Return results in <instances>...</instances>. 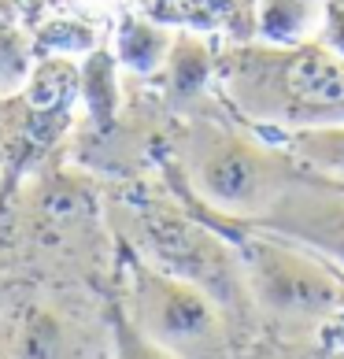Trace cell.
I'll list each match as a JSON object with an SVG mask.
<instances>
[{
	"instance_id": "cell-4",
	"label": "cell",
	"mask_w": 344,
	"mask_h": 359,
	"mask_svg": "<svg viewBox=\"0 0 344 359\" xmlns=\"http://www.w3.org/2000/svg\"><path fill=\"white\" fill-rule=\"evenodd\" d=\"M130 323L170 359H226L230 315L200 285L174 278L149 259L130 263Z\"/></svg>"
},
{
	"instance_id": "cell-1",
	"label": "cell",
	"mask_w": 344,
	"mask_h": 359,
	"mask_svg": "<svg viewBox=\"0 0 344 359\" xmlns=\"http://www.w3.org/2000/svg\"><path fill=\"white\" fill-rule=\"evenodd\" d=\"M233 108L252 123L308 130L344 123V56L322 41L248 45L219 63Z\"/></svg>"
},
{
	"instance_id": "cell-8",
	"label": "cell",
	"mask_w": 344,
	"mask_h": 359,
	"mask_svg": "<svg viewBox=\"0 0 344 359\" xmlns=\"http://www.w3.org/2000/svg\"><path fill=\"white\" fill-rule=\"evenodd\" d=\"M167 93L170 100H193L200 97V93L207 89L211 74H215V60H211L207 45L200 41V37L193 34H178L174 41H170V52H167Z\"/></svg>"
},
{
	"instance_id": "cell-11",
	"label": "cell",
	"mask_w": 344,
	"mask_h": 359,
	"mask_svg": "<svg viewBox=\"0 0 344 359\" xmlns=\"http://www.w3.org/2000/svg\"><path fill=\"white\" fill-rule=\"evenodd\" d=\"M30 41L11 22H0V97L30 82Z\"/></svg>"
},
{
	"instance_id": "cell-2",
	"label": "cell",
	"mask_w": 344,
	"mask_h": 359,
	"mask_svg": "<svg viewBox=\"0 0 344 359\" xmlns=\"http://www.w3.org/2000/svg\"><path fill=\"white\" fill-rule=\"evenodd\" d=\"M230 241L241 252L252 308L263 323L285 337H308L333 323L344 308V274L308 245L248 222L222 219Z\"/></svg>"
},
{
	"instance_id": "cell-17",
	"label": "cell",
	"mask_w": 344,
	"mask_h": 359,
	"mask_svg": "<svg viewBox=\"0 0 344 359\" xmlns=\"http://www.w3.org/2000/svg\"><path fill=\"white\" fill-rule=\"evenodd\" d=\"M340 359H344V355H340Z\"/></svg>"
},
{
	"instance_id": "cell-12",
	"label": "cell",
	"mask_w": 344,
	"mask_h": 359,
	"mask_svg": "<svg viewBox=\"0 0 344 359\" xmlns=\"http://www.w3.org/2000/svg\"><path fill=\"white\" fill-rule=\"evenodd\" d=\"M85 104L92 118H97V126H108L111 123V111H115V63L111 56H97L89 60L85 67Z\"/></svg>"
},
{
	"instance_id": "cell-15",
	"label": "cell",
	"mask_w": 344,
	"mask_h": 359,
	"mask_svg": "<svg viewBox=\"0 0 344 359\" xmlns=\"http://www.w3.org/2000/svg\"><path fill=\"white\" fill-rule=\"evenodd\" d=\"M263 359H300V355H293V352H270V355H263Z\"/></svg>"
},
{
	"instance_id": "cell-16",
	"label": "cell",
	"mask_w": 344,
	"mask_h": 359,
	"mask_svg": "<svg viewBox=\"0 0 344 359\" xmlns=\"http://www.w3.org/2000/svg\"><path fill=\"white\" fill-rule=\"evenodd\" d=\"M340 274H344V271H340Z\"/></svg>"
},
{
	"instance_id": "cell-9",
	"label": "cell",
	"mask_w": 344,
	"mask_h": 359,
	"mask_svg": "<svg viewBox=\"0 0 344 359\" xmlns=\"http://www.w3.org/2000/svg\"><path fill=\"white\" fill-rule=\"evenodd\" d=\"M285 152L293 156L303 170H311V175H319L326 182L344 185V123L293 130Z\"/></svg>"
},
{
	"instance_id": "cell-3",
	"label": "cell",
	"mask_w": 344,
	"mask_h": 359,
	"mask_svg": "<svg viewBox=\"0 0 344 359\" xmlns=\"http://www.w3.org/2000/svg\"><path fill=\"white\" fill-rule=\"evenodd\" d=\"M181 170L196 201L233 222H259L303 175L289 152H274L215 123L189 126L181 141Z\"/></svg>"
},
{
	"instance_id": "cell-14",
	"label": "cell",
	"mask_w": 344,
	"mask_h": 359,
	"mask_svg": "<svg viewBox=\"0 0 344 359\" xmlns=\"http://www.w3.org/2000/svg\"><path fill=\"white\" fill-rule=\"evenodd\" d=\"M322 45H329L337 52V56H344V8H326V22H322Z\"/></svg>"
},
{
	"instance_id": "cell-10",
	"label": "cell",
	"mask_w": 344,
	"mask_h": 359,
	"mask_svg": "<svg viewBox=\"0 0 344 359\" xmlns=\"http://www.w3.org/2000/svg\"><path fill=\"white\" fill-rule=\"evenodd\" d=\"M170 37L163 26H156L149 19H126L115 34V56L123 67L137 71V74H156L163 71L167 52H170Z\"/></svg>"
},
{
	"instance_id": "cell-7",
	"label": "cell",
	"mask_w": 344,
	"mask_h": 359,
	"mask_svg": "<svg viewBox=\"0 0 344 359\" xmlns=\"http://www.w3.org/2000/svg\"><path fill=\"white\" fill-rule=\"evenodd\" d=\"M326 4L322 0H259L256 34L267 45H303L322 34Z\"/></svg>"
},
{
	"instance_id": "cell-6",
	"label": "cell",
	"mask_w": 344,
	"mask_h": 359,
	"mask_svg": "<svg viewBox=\"0 0 344 359\" xmlns=\"http://www.w3.org/2000/svg\"><path fill=\"white\" fill-rule=\"evenodd\" d=\"M248 226L300 241L311 252H319L322 259L344 267V185L326 182L311 175V170H303L282 193V201L259 222H248Z\"/></svg>"
},
{
	"instance_id": "cell-5",
	"label": "cell",
	"mask_w": 344,
	"mask_h": 359,
	"mask_svg": "<svg viewBox=\"0 0 344 359\" xmlns=\"http://www.w3.org/2000/svg\"><path fill=\"white\" fill-rule=\"evenodd\" d=\"M137 241L152 267L174 278L200 285L219 308L230 315L233 326L252 315V292H248L241 252L230 237L215 233L211 226L174 215V211H141L137 215Z\"/></svg>"
},
{
	"instance_id": "cell-13",
	"label": "cell",
	"mask_w": 344,
	"mask_h": 359,
	"mask_svg": "<svg viewBox=\"0 0 344 359\" xmlns=\"http://www.w3.org/2000/svg\"><path fill=\"white\" fill-rule=\"evenodd\" d=\"M111 334H115V359H170L163 348H156V344L130 323L126 311L111 315Z\"/></svg>"
}]
</instances>
